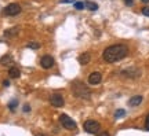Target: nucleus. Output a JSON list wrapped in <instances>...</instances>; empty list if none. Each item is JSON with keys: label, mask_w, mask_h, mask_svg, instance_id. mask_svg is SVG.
Returning a JSON list of instances; mask_svg holds the SVG:
<instances>
[{"label": "nucleus", "mask_w": 149, "mask_h": 136, "mask_svg": "<svg viewBox=\"0 0 149 136\" xmlns=\"http://www.w3.org/2000/svg\"><path fill=\"white\" fill-rule=\"evenodd\" d=\"M18 32H19L18 28H11V29H7V30L4 32V36H7V37L17 36V35H18Z\"/></svg>", "instance_id": "nucleus-14"}, {"label": "nucleus", "mask_w": 149, "mask_h": 136, "mask_svg": "<svg viewBox=\"0 0 149 136\" xmlns=\"http://www.w3.org/2000/svg\"><path fill=\"white\" fill-rule=\"evenodd\" d=\"M50 103L54 106V107H62L64 106V96L59 94H53L50 96Z\"/></svg>", "instance_id": "nucleus-6"}, {"label": "nucleus", "mask_w": 149, "mask_h": 136, "mask_svg": "<svg viewBox=\"0 0 149 136\" xmlns=\"http://www.w3.org/2000/svg\"><path fill=\"white\" fill-rule=\"evenodd\" d=\"M102 80V74L100 72H93V73L88 76V83L91 85H97V84H100Z\"/></svg>", "instance_id": "nucleus-8"}, {"label": "nucleus", "mask_w": 149, "mask_h": 136, "mask_svg": "<svg viewBox=\"0 0 149 136\" xmlns=\"http://www.w3.org/2000/svg\"><path fill=\"white\" fill-rule=\"evenodd\" d=\"M141 1H144V3H149V0H141Z\"/></svg>", "instance_id": "nucleus-28"}, {"label": "nucleus", "mask_w": 149, "mask_h": 136, "mask_svg": "<svg viewBox=\"0 0 149 136\" xmlns=\"http://www.w3.org/2000/svg\"><path fill=\"white\" fill-rule=\"evenodd\" d=\"M134 3V0H124V4L126 6H133Z\"/></svg>", "instance_id": "nucleus-22"}, {"label": "nucleus", "mask_w": 149, "mask_h": 136, "mask_svg": "<svg viewBox=\"0 0 149 136\" xmlns=\"http://www.w3.org/2000/svg\"><path fill=\"white\" fill-rule=\"evenodd\" d=\"M142 96L141 95H135V96H133L131 99L128 100V106H138V105H141V102H142Z\"/></svg>", "instance_id": "nucleus-10"}, {"label": "nucleus", "mask_w": 149, "mask_h": 136, "mask_svg": "<svg viewBox=\"0 0 149 136\" xmlns=\"http://www.w3.org/2000/svg\"><path fill=\"white\" fill-rule=\"evenodd\" d=\"M8 107H10L11 111H14V110H15V107H17V100H15V99L11 100L10 103H8Z\"/></svg>", "instance_id": "nucleus-19"}, {"label": "nucleus", "mask_w": 149, "mask_h": 136, "mask_svg": "<svg viewBox=\"0 0 149 136\" xmlns=\"http://www.w3.org/2000/svg\"><path fill=\"white\" fill-rule=\"evenodd\" d=\"M21 12V6L17 4V3H11L6 7L4 10H3V14L7 17H14V15H18Z\"/></svg>", "instance_id": "nucleus-5"}, {"label": "nucleus", "mask_w": 149, "mask_h": 136, "mask_svg": "<svg viewBox=\"0 0 149 136\" xmlns=\"http://www.w3.org/2000/svg\"><path fill=\"white\" fill-rule=\"evenodd\" d=\"M59 122H61V125L64 126L65 129H69V131H74V129L77 128L76 122L70 118L69 115H66V114H62L59 117Z\"/></svg>", "instance_id": "nucleus-3"}, {"label": "nucleus", "mask_w": 149, "mask_h": 136, "mask_svg": "<svg viewBox=\"0 0 149 136\" xmlns=\"http://www.w3.org/2000/svg\"><path fill=\"white\" fill-rule=\"evenodd\" d=\"M98 136H109V133H108V132H102V133H100Z\"/></svg>", "instance_id": "nucleus-26"}, {"label": "nucleus", "mask_w": 149, "mask_h": 136, "mask_svg": "<svg viewBox=\"0 0 149 136\" xmlns=\"http://www.w3.org/2000/svg\"><path fill=\"white\" fill-rule=\"evenodd\" d=\"M72 91L77 98H81V99H90L91 96L88 87H86V84H83L81 81H74L72 84Z\"/></svg>", "instance_id": "nucleus-2"}, {"label": "nucleus", "mask_w": 149, "mask_h": 136, "mask_svg": "<svg viewBox=\"0 0 149 136\" xmlns=\"http://www.w3.org/2000/svg\"><path fill=\"white\" fill-rule=\"evenodd\" d=\"M19 74H21V72H19L18 68H10V70H8V76L11 79H18Z\"/></svg>", "instance_id": "nucleus-12"}, {"label": "nucleus", "mask_w": 149, "mask_h": 136, "mask_svg": "<svg viewBox=\"0 0 149 136\" xmlns=\"http://www.w3.org/2000/svg\"><path fill=\"white\" fill-rule=\"evenodd\" d=\"M128 55V47L124 44H115L111 47L105 48V51L102 54L104 61L108 63H115L117 61H122L123 58Z\"/></svg>", "instance_id": "nucleus-1"}, {"label": "nucleus", "mask_w": 149, "mask_h": 136, "mask_svg": "<svg viewBox=\"0 0 149 136\" xmlns=\"http://www.w3.org/2000/svg\"><path fill=\"white\" fill-rule=\"evenodd\" d=\"M29 110H31V107H29V105H25V106H24V111H25V113H28Z\"/></svg>", "instance_id": "nucleus-23"}, {"label": "nucleus", "mask_w": 149, "mask_h": 136, "mask_svg": "<svg viewBox=\"0 0 149 136\" xmlns=\"http://www.w3.org/2000/svg\"><path fill=\"white\" fill-rule=\"evenodd\" d=\"M83 128L87 133H97V132L101 129V125L98 121H94V120H87L83 124Z\"/></svg>", "instance_id": "nucleus-4"}, {"label": "nucleus", "mask_w": 149, "mask_h": 136, "mask_svg": "<svg viewBox=\"0 0 149 136\" xmlns=\"http://www.w3.org/2000/svg\"><path fill=\"white\" fill-rule=\"evenodd\" d=\"M84 7H86V8H88V10H91V11L98 10V4H97V3H94V1H90V0L84 1Z\"/></svg>", "instance_id": "nucleus-13"}, {"label": "nucleus", "mask_w": 149, "mask_h": 136, "mask_svg": "<svg viewBox=\"0 0 149 136\" xmlns=\"http://www.w3.org/2000/svg\"><path fill=\"white\" fill-rule=\"evenodd\" d=\"M36 136H47V135H44V133H37Z\"/></svg>", "instance_id": "nucleus-27"}, {"label": "nucleus", "mask_w": 149, "mask_h": 136, "mask_svg": "<svg viewBox=\"0 0 149 136\" xmlns=\"http://www.w3.org/2000/svg\"><path fill=\"white\" fill-rule=\"evenodd\" d=\"M11 62H13V58H11L10 55H4V57L0 59V63H1L3 66H7V65H10Z\"/></svg>", "instance_id": "nucleus-15"}, {"label": "nucleus", "mask_w": 149, "mask_h": 136, "mask_svg": "<svg viewBox=\"0 0 149 136\" xmlns=\"http://www.w3.org/2000/svg\"><path fill=\"white\" fill-rule=\"evenodd\" d=\"M123 115H126V111L123 109L120 110H116V113H115V118H120V117H123Z\"/></svg>", "instance_id": "nucleus-17"}, {"label": "nucleus", "mask_w": 149, "mask_h": 136, "mask_svg": "<svg viewBox=\"0 0 149 136\" xmlns=\"http://www.w3.org/2000/svg\"><path fill=\"white\" fill-rule=\"evenodd\" d=\"M3 85H4V87H8V85H10V81H8V80H4V81H3Z\"/></svg>", "instance_id": "nucleus-25"}, {"label": "nucleus", "mask_w": 149, "mask_h": 136, "mask_svg": "<svg viewBox=\"0 0 149 136\" xmlns=\"http://www.w3.org/2000/svg\"><path fill=\"white\" fill-rule=\"evenodd\" d=\"M139 74H141V72H139L138 69H127V70H123L122 72V76H124V77H130V79H135V77H139Z\"/></svg>", "instance_id": "nucleus-9"}, {"label": "nucleus", "mask_w": 149, "mask_h": 136, "mask_svg": "<svg viewBox=\"0 0 149 136\" xmlns=\"http://www.w3.org/2000/svg\"><path fill=\"white\" fill-rule=\"evenodd\" d=\"M142 14H144L145 17H149V7H148V6L142 8Z\"/></svg>", "instance_id": "nucleus-20"}, {"label": "nucleus", "mask_w": 149, "mask_h": 136, "mask_svg": "<svg viewBox=\"0 0 149 136\" xmlns=\"http://www.w3.org/2000/svg\"><path fill=\"white\" fill-rule=\"evenodd\" d=\"M54 58L50 57V55H44V57H42V59H40V66H42L43 69H50L54 66Z\"/></svg>", "instance_id": "nucleus-7"}, {"label": "nucleus", "mask_w": 149, "mask_h": 136, "mask_svg": "<svg viewBox=\"0 0 149 136\" xmlns=\"http://www.w3.org/2000/svg\"><path fill=\"white\" fill-rule=\"evenodd\" d=\"M145 128L149 131V114L146 115V120H145Z\"/></svg>", "instance_id": "nucleus-21"}, {"label": "nucleus", "mask_w": 149, "mask_h": 136, "mask_svg": "<svg viewBox=\"0 0 149 136\" xmlns=\"http://www.w3.org/2000/svg\"><path fill=\"white\" fill-rule=\"evenodd\" d=\"M59 3H74V0H61Z\"/></svg>", "instance_id": "nucleus-24"}, {"label": "nucleus", "mask_w": 149, "mask_h": 136, "mask_svg": "<svg viewBox=\"0 0 149 136\" xmlns=\"http://www.w3.org/2000/svg\"><path fill=\"white\" fill-rule=\"evenodd\" d=\"M73 4L76 10H83L84 8V1H74Z\"/></svg>", "instance_id": "nucleus-16"}, {"label": "nucleus", "mask_w": 149, "mask_h": 136, "mask_svg": "<svg viewBox=\"0 0 149 136\" xmlns=\"http://www.w3.org/2000/svg\"><path fill=\"white\" fill-rule=\"evenodd\" d=\"M91 61V55L88 52H84V54H81L79 57V63L80 65H87V63H90Z\"/></svg>", "instance_id": "nucleus-11"}, {"label": "nucleus", "mask_w": 149, "mask_h": 136, "mask_svg": "<svg viewBox=\"0 0 149 136\" xmlns=\"http://www.w3.org/2000/svg\"><path fill=\"white\" fill-rule=\"evenodd\" d=\"M40 47V44L36 41H31L29 44H28V48H32V50H37V48Z\"/></svg>", "instance_id": "nucleus-18"}]
</instances>
